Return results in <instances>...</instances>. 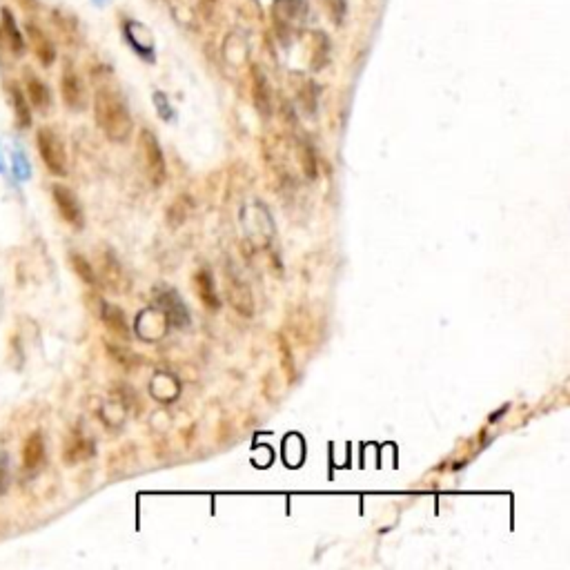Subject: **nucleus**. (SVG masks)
<instances>
[{"label":"nucleus","instance_id":"obj_5","mask_svg":"<svg viewBox=\"0 0 570 570\" xmlns=\"http://www.w3.org/2000/svg\"><path fill=\"white\" fill-rule=\"evenodd\" d=\"M61 92H63V100L65 105L74 109V111H81L85 109L87 105V94H85V85L81 81V76H78L72 67H67L63 72V78H61Z\"/></svg>","mask_w":570,"mask_h":570},{"label":"nucleus","instance_id":"obj_18","mask_svg":"<svg viewBox=\"0 0 570 570\" xmlns=\"http://www.w3.org/2000/svg\"><path fill=\"white\" fill-rule=\"evenodd\" d=\"M11 100H14L18 128H29V125H31V111H29V105H27V98L22 96V92L18 87H11Z\"/></svg>","mask_w":570,"mask_h":570},{"label":"nucleus","instance_id":"obj_10","mask_svg":"<svg viewBox=\"0 0 570 570\" xmlns=\"http://www.w3.org/2000/svg\"><path fill=\"white\" fill-rule=\"evenodd\" d=\"M194 285H197V294L203 303L205 310L210 312H216L221 307L219 303V294H216V288H214V279L208 270H201L197 277H194Z\"/></svg>","mask_w":570,"mask_h":570},{"label":"nucleus","instance_id":"obj_17","mask_svg":"<svg viewBox=\"0 0 570 570\" xmlns=\"http://www.w3.org/2000/svg\"><path fill=\"white\" fill-rule=\"evenodd\" d=\"M102 279H105V283L109 285L111 290H121L118 285L123 283V270L121 265L116 263V259H114L111 254L107 256H102Z\"/></svg>","mask_w":570,"mask_h":570},{"label":"nucleus","instance_id":"obj_1","mask_svg":"<svg viewBox=\"0 0 570 570\" xmlns=\"http://www.w3.org/2000/svg\"><path fill=\"white\" fill-rule=\"evenodd\" d=\"M94 116L100 132L107 136L111 143L130 141L134 121L125 98L118 89L114 87H98L94 96Z\"/></svg>","mask_w":570,"mask_h":570},{"label":"nucleus","instance_id":"obj_6","mask_svg":"<svg viewBox=\"0 0 570 570\" xmlns=\"http://www.w3.org/2000/svg\"><path fill=\"white\" fill-rule=\"evenodd\" d=\"M225 279H227V296H230L234 310L238 314H243V316H252V312H254V299H252V292H249L245 281H241L230 270L225 272Z\"/></svg>","mask_w":570,"mask_h":570},{"label":"nucleus","instance_id":"obj_16","mask_svg":"<svg viewBox=\"0 0 570 570\" xmlns=\"http://www.w3.org/2000/svg\"><path fill=\"white\" fill-rule=\"evenodd\" d=\"M277 16L288 20V22H294V20H301L305 18V9H307V3L305 0H277Z\"/></svg>","mask_w":570,"mask_h":570},{"label":"nucleus","instance_id":"obj_9","mask_svg":"<svg viewBox=\"0 0 570 570\" xmlns=\"http://www.w3.org/2000/svg\"><path fill=\"white\" fill-rule=\"evenodd\" d=\"M27 36H29L31 49H33V54H36V59L40 61V65L49 67L56 61V49H54L52 40L45 36V31H40L36 25H27Z\"/></svg>","mask_w":570,"mask_h":570},{"label":"nucleus","instance_id":"obj_4","mask_svg":"<svg viewBox=\"0 0 570 570\" xmlns=\"http://www.w3.org/2000/svg\"><path fill=\"white\" fill-rule=\"evenodd\" d=\"M52 197H54V203H56V208H59L63 219L72 227H78V230H81L85 223V216H83V208H81V203H78L76 194L65 185H54Z\"/></svg>","mask_w":570,"mask_h":570},{"label":"nucleus","instance_id":"obj_19","mask_svg":"<svg viewBox=\"0 0 570 570\" xmlns=\"http://www.w3.org/2000/svg\"><path fill=\"white\" fill-rule=\"evenodd\" d=\"M70 261H72V268H74V272L78 277H81V281H85L87 285H96V272H94V268L89 265V261L85 259V256H81V254H72L70 256Z\"/></svg>","mask_w":570,"mask_h":570},{"label":"nucleus","instance_id":"obj_12","mask_svg":"<svg viewBox=\"0 0 570 570\" xmlns=\"http://www.w3.org/2000/svg\"><path fill=\"white\" fill-rule=\"evenodd\" d=\"M45 459V439L38 430H33L31 435L25 439V446H22V465L25 470H36Z\"/></svg>","mask_w":570,"mask_h":570},{"label":"nucleus","instance_id":"obj_14","mask_svg":"<svg viewBox=\"0 0 570 570\" xmlns=\"http://www.w3.org/2000/svg\"><path fill=\"white\" fill-rule=\"evenodd\" d=\"M89 454H92V441H87L83 435H72L70 441H67V446H65L63 457H65L67 463L74 465L78 461L87 459Z\"/></svg>","mask_w":570,"mask_h":570},{"label":"nucleus","instance_id":"obj_15","mask_svg":"<svg viewBox=\"0 0 570 570\" xmlns=\"http://www.w3.org/2000/svg\"><path fill=\"white\" fill-rule=\"evenodd\" d=\"M3 29H5V36H7L11 52H14L16 56H20L22 52H25V38H22V33H20V29L16 25L14 14H11L7 7L3 9Z\"/></svg>","mask_w":570,"mask_h":570},{"label":"nucleus","instance_id":"obj_7","mask_svg":"<svg viewBox=\"0 0 570 570\" xmlns=\"http://www.w3.org/2000/svg\"><path fill=\"white\" fill-rule=\"evenodd\" d=\"M252 98H254V107L263 118H268L272 114V92H270V83L265 74L259 70V67H252Z\"/></svg>","mask_w":570,"mask_h":570},{"label":"nucleus","instance_id":"obj_13","mask_svg":"<svg viewBox=\"0 0 570 570\" xmlns=\"http://www.w3.org/2000/svg\"><path fill=\"white\" fill-rule=\"evenodd\" d=\"M27 98H29V102L36 109H40V111H47L49 107H52V94H49V87L45 85L40 78H36V76H27Z\"/></svg>","mask_w":570,"mask_h":570},{"label":"nucleus","instance_id":"obj_2","mask_svg":"<svg viewBox=\"0 0 570 570\" xmlns=\"http://www.w3.org/2000/svg\"><path fill=\"white\" fill-rule=\"evenodd\" d=\"M36 145L43 163L47 165L49 172L56 176H63L67 172V152L61 136L49 128H43L36 134Z\"/></svg>","mask_w":570,"mask_h":570},{"label":"nucleus","instance_id":"obj_3","mask_svg":"<svg viewBox=\"0 0 570 570\" xmlns=\"http://www.w3.org/2000/svg\"><path fill=\"white\" fill-rule=\"evenodd\" d=\"M141 152L145 158V172L150 176L152 185H163L167 178V167H165V156L161 150V143L154 136V132L143 130L141 132Z\"/></svg>","mask_w":570,"mask_h":570},{"label":"nucleus","instance_id":"obj_8","mask_svg":"<svg viewBox=\"0 0 570 570\" xmlns=\"http://www.w3.org/2000/svg\"><path fill=\"white\" fill-rule=\"evenodd\" d=\"M100 318L105 328L109 332L116 337V339H123L128 341L130 339V325H128V316L121 310L118 305H111V303H102L100 305Z\"/></svg>","mask_w":570,"mask_h":570},{"label":"nucleus","instance_id":"obj_20","mask_svg":"<svg viewBox=\"0 0 570 570\" xmlns=\"http://www.w3.org/2000/svg\"><path fill=\"white\" fill-rule=\"evenodd\" d=\"M303 169H305V174H307V178L310 180H314L316 178V161H314V154H312V150L307 145H303Z\"/></svg>","mask_w":570,"mask_h":570},{"label":"nucleus","instance_id":"obj_11","mask_svg":"<svg viewBox=\"0 0 570 570\" xmlns=\"http://www.w3.org/2000/svg\"><path fill=\"white\" fill-rule=\"evenodd\" d=\"M161 310H163L165 318L172 325H178V328H185L187 325V318L190 316H187L185 305H183V301H180L172 290H165L161 294Z\"/></svg>","mask_w":570,"mask_h":570},{"label":"nucleus","instance_id":"obj_21","mask_svg":"<svg viewBox=\"0 0 570 570\" xmlns=\"http://www.w3.org/2000/svg\"><path fill=\"white\" fill-rule=\"evenodd\" d=\"M96 3H102V0H96Z\"/></svg>","mask_w":570,"mask_h":570}]
</instances>
